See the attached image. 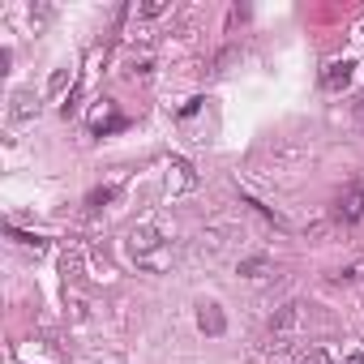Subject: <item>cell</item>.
<instances>
[{"mask_svg": "<svg viewBox=\"0 0 364 364\" xmlns=\"http://www.w3.org/2000/svg\"><path fill=\"white\" fill-rule=\"evenodd\" d=\"M198 326H202L206 334H223V330H228V317H223V309H219V304H202Z\"/></svg>", "mask_w": 364, "mask_h": 364, "instance_id": "6", "label": "cell"}, {"mask_svg": "<svg viewBox=\"0 0 364 364\" xmlns=\"http://www.w3.org/2000/svg\"><path fill=\"white\" fill-rule=\"evenodd\" d=\"M343 364H364V355H347V360H343Z\"/></svg>", "mask_w": 364, "mask_h": 364, "instance_id": "14", "label": "cell"}, {"mask_svg": "<svg viewBox=\"0 0 364 364\" xmlns=\"http://www.w3.org/2000/svg\"><path fill=\"white\" fill-rule=\"evenodd\" d=\"M300 326H304V304H283V309L270 317V338L283 347V343H287Z\"/></svg>", "mask_w": 364, "mask_h": 364, "instance_id": "3", "label": "cell"}, {"mask_svg": "<svg viewBox=\"0 0 364 364\" xmlns=\"http://www.w3.org/2000/svg\"><path fill=\"white\" fill-rule=\"evenodd\" d=\"M9 236H14L18 245H26V249H35V253H43V249H48V245H43L39 236H26V232H18V228H9Z\"/></svg>", "mask_w": 364, "mask_h": 364, "instance_id": "10", "label": "cell"}, {"mask_svg": "<svg viewBox=\"0 0 364 364\" xmlns=\"http://www.w3.org/2000/svg\"><path fill=\"white\" fill-rule=\"evenodd\" d=\"M351 107H355V124H360V133H364V95H360V99H355Z\"/></svg>", "mask_w": 364, "mask_h": 364, "instance_id": "13", "label": "cell"}, {"mask_svg": "<svg viewBox=\"0 0 364 364\" xmlns=\"http://www.w3.org/2000/svg\"><path fill=\"white\" fill-rule=\"evenodd\" d=\"M35 112H39L35 90H14V99H9V124H26V120H35Z\"/></svg>", "mask_w": 364, "mask_h": 364, "instance_id": "4", "label": "cell"}, {"mask_svg": "<svg viewBox=\"0 0 364 364\" xmlns=\"http://www.w3.org/2000/svg\"><path fill=\"white\" fill-rule=\"evenodd\" d=\"M137 14H141V18H159V14H167V5H163V0H150V5H141Z\"/></svg>", "mask_w": 364, "mask_h": 364, "instance_id": "12", "label": "cell"}, {"mask_svg": "<svg viewBox=\"0 0 364 364\" xmlns=\"http://www.w3.org/2000/svg\"><path fill=\"white\" fill-rule=\"evenodd\" d=\"M124 249H129V257H133L141 270H150V274H163V270H171V262H176V249H171V240H167V232H163L159 223H137V228L129 232Z\"/></svg>", "mask_w": 364, "mask_h": 364, "instance_id": "1", "label": "cell"}, {"mask_svg": "<svg viewBox=\"0 0 364 364\" xmlns=\"http://www.w3.org/2000/svg\"><path fill=\"white\" fill-rule=\"evenodd\" d=\"M334 219L338 223H360L364 219V180L343 185V193L334 198Z\"/></svg>", "mask_w": 364, "mask_h": 364, "instance_id": "2", "label": "cell"}, {"mask_svg": "<svg viewBox=\"0 0 364 364\" xmlns=\"http://www.w3.org/2000/svg\"><path fill=\"white\" fill-rule=\"evenodd\" d=\"M236 60H240V52H236V48H223V52L210 60V73H223V69H228V65H236Z\"/></svg>", "mask_w": 364, "mask_h": 364, "instance_id": "8", "label": "cell"}, {"mask_svg": "<svg viewBox=\"0 0 364 364\" xmlns=\"http://www.w3.org/2000/svg\"><path fill=\"white\" fill-rule=\"evenodd\" d=\"M112 198H116V189H112V185H103V189H90V198H86V206H95V210H99V206H107Z\"/></svg>", "mask_w": 364, "mask_h": 364, "instance_id": "9", "label": "cell"}, {"mask_svg": "<svg viewBox=\"0 0 364 364\" xmlns=\"http://www.w3.org/2000/svg\"><path fill=\"white\" fill-rule=\"evenodd\" d=\"M351 60H334V65H326V73H321V86L326 90H343L347 82H351Z\"/></svg>", "mask_w": 364, "mask_h": 364, "instance_id": "5", "label": "cell"}, {"mask_svg": "<svg viewBox=\"0 0 364 364\" xmlns=\"http://www.w3.org/2000/svg\"><path fill=\"white\" fill-rule=\"evenodd\" d=\"M300 364H334V360H330V351H326V347H313V351H304V355H300Z\"/></svg>", "mask_w": 364, "mask_h": 364, "instance_id": "11", "label": "cell"}, {"mask_svg": "<svg viewBox=\"0 0 364 364\" xmlns=\"http://www.w3.org/2000/svg\"><path fill=\"white\" fill-rule=\"evenodd\" d=\"M270 270H274L270 257H245V262H240V274H245V279H266Z\"/></svg>", "mask_w": 364, "mask_h": 364, "instance_id": "7", "label": "cell"}]
</instances>
